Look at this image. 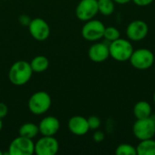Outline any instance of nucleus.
<instances>
[{
  "label": "nucleus",
  "mask_w": 155,
  "mask_h": 155,
  "mask_svg": "<svg viewBox=\"0 0 155 155\" xmlns=\"http://www.w3.org/2000/svg\"><path fill=\"white\" fill-rule=\"evenodd\" d=\"M150 118L155 123V114H151V115H150Z\"/></svg>",
  "instance_id": "cd10ccee"
},
{
  "label": "nucleus",
  "mask_w": 155,
  "mask_h": 155,
  "mask_svg": "<svg viewBox=\"0 0 155 155\" xmlns=\"http://www.w3.org/2000/svg\"><path fill=\"white\" fill-rule=\"evenodd\" d=\"M116 155H137L136 147L129 143H122L116 147Z\"/></svg>",
  "instance_id": "aec40b11"
},
{
  "label": "nucleus",
  "mask_w": 155,
  "mask_h": 155,
  "mask_svg": "<svg viewBox=\"0 0 155 155\" xmlns=\"http://www.w3.org/2000/svg\"><path fill=\"white\" fill-rule=\"evenodd\" d=\"M8 114V107L5 103L0 102V119L5 118Z\"/></svg>",
  "instance_id": "b1692460"
},
{
  "label": "nucleus",
  "mask_w": 155,
  "mask_h": 155,
  "mask_svg": "<svg viewBox=\"0 0 155 155\" xmlns=\"http://www.w3.org/2000/svg\"><path fill=\"white\" fill-rule=\"evenodd\" d=\"M153 102L155 103V93L153 94Z\"/></svg>",
  "instance_id": "c756f323"
},
{
  "label": "nucleus",
  "mask_w": 155,
  "mask_h": 155,
  "mask_svg": "<svg viewBox=\"0 0 155 155\" xmlns=\"http://www.w3.org/2000/svg\"><path fill=\"white\" fill-rule=\"evenodd\" d=\"M2 128H3V123H2V119H0V132L2 131Z\"/></svg>",
  "instance_id": "c85d7f7f"
},
{
  "label": "nucleus",
  "mask_w": 155,
  "mask_h": 155,
  "mask_svg": "<svg viewBox=\"0 0 155 155\" xmlns=\"http://www.w3.org/2000/svg\"><path fill=\"white\" fill-rule=\"evenodd\" d=\"M134 52L133 45L129 40L118 38L109 45L110 56L118 62H125L130 59Z\"/></svg>",
  "instance_id": "f03ea898"
},
{
  "label": "nucleus",
  "mask_w": 155,
  "mask_h": 155,
  "mask_svg": "<svg viewBox=\"0 0 155 155\" xmlns=\"http://www.w3.org/2000/svg\"><path fill=\"white\" fill-rule=\"evenodd\" d=\"M129 61L134 68L137 70H147L154 63V54L147 48H139L134 50Z\"/></svg>",
  "instance_id": "20e7f679"
},
{
  "label": "nucleus",
  "mask_w": 155,
  "mask_h": 155,
  "mask_svg": "<svg viewBox=\"0 0 155 155\" xmlns=\"http://www.w3.org/2000/svg\"><path fill=\"white\" fill-rule=\"evenodd\" d=\"M98 13L97 0H81L75 8L76 17L83 22L93 19Z\"/></svg>",
  "instance_id": "6e6552de"
},
{
  "label": "nucleus",
  "mask_w": 155,
  "mask_h": 155,
  "mask_svg": "<svg viewBox=\"0 0 155 155\" xmlns=\"http://www.w3.org/2000/svg\"><path fill=\"white\" fill-rule=\"evenodd\" d=\"M35 153V143L23 136L15 138L9 144V155H32Z\"/></svg>",
  "instance_id": "0eeeda50"
},
{
  "label": "nucleus",
  "mask_w": 155,
  "mask_h": 155,
  "mask_svg": "<svg viewBox=\"0 0 155 155\" xmlns=\"http://www.w3.org/2000/svg\"><path fill=\"white\" fill-rule=\"evenodd\" d=\"M4 1H5V0H4Z\"/></svg>",
  "instance_id": "473e14b6"
},
{
  "label": "nucleus",
  "mask_w": 155,
  "mask_h": 155,
  "mask_svg": "<svg viewBox=\"0 0 155 155\" xmlns=\"http://www.w3.org/2000/svg\"><path fill=\"white\" fill-rule=\"evenodd\" d=\"M104 138H105V135L102 131L95 130V132L93 135V139L95 143H102L104 140Z\"/></svg>",
  "instance_id": "5701e85b"
},
{
  "label": "nucleus",
  "mask_w": 155,
  "mask_h": 155,
  "mask_svg": "<svg viewBox=\"0 0 155 155\" xmlns=\"http://www.w3.org/2000/svg\"><path fill=\"white\" fill-rule=\"evenodd\" d=\"M98 11L104 15H111L114 11V0H97Z\"/></svg>",
  "instance_id": "6ab92c4d"
},
{
  "label": "nucleus",
  "mask_w": 155,
  "mask_h": 155,
  "mask_svg": "<svg viewBox=\"0 0 155 155\" xmlns=\"http://www.w3.org/2000/svg\"><path fill=\"white\" fill-rule=\"evenodd\" d=\"M33 73L30 63L19 60L11 65L8 72V78L12 84L21 86L30 81Z\"/></svg>",
  "instance_id": "f257e3e1"
},
{
  "label": "nucleus",
  "mask_w": 155,
  "mask_h": 155,
  "mask_svg": "<svg viewBox=\"0 0 155 155\" xmlns=\"http://www.w3.org/2000/svg\"><path fill=\"white\" fill-rule=\"evenodd\" d=\"M30 65L34 73H43L49 67V60L44 55H37L31 60Z\"/></svg>",
  "instance_id": "a211bd4d"
},
{
  "label": "nucleus",
  "mask_w": 155,
  "mask_h": 155,
  "mask_svg": "<svg viewBox=\"0 0 155 155\" xmlns=\"http://www.w3.org/2000/svg\"><path fill=\"white\" fill-rule=\"evenodd\" d=\"M154 71H155V66H154Z\"/></svg>",
  "instance_id": "2f4dec72"
},
{
  "label": "nucleus",
  "mask_w": 155,
  "mask_h": 155,
  "mask_svg": "<svg viewBox=\"0 0 155 155\" xmlns=\"http://www.w3.org/2000/svg\"><path fill=\"white\" fill-rule=\"evenodd\" d=\"M27 26L31 36L36 41H45L50 35V26L43 18L32 19Z\"/></svg>",
  "instance_id": "1a4fd4ad"
},
{
  "label": "nucleus",
  "mask_w": 155,
  "mask_h": 155,
  "mask_svg": "<svg viewBox=\"0 0 155 155\" xmlns=\"http://www.w3.org/2000/svg\"><path fill=\"white\" fill-rule=\"evenodd\" d=\"M152 114V106L146 101H139L134 104V115L136 119H143L150 117Z\"/></svg>",
  "instance_id": "2eb2a0df"
},
{
  "label": "nucleus",
  "mask_w": 155,
  "mask_h": 155,
  "mask_svg": "<svg viewBox=\"0 0 155 155\" xmlns=\"http://www.w3.org/2000/svg\"><path fill=\"white\" fill-rule=\"evenodd\" d=\"M68 129L76 136L85 135L90 130L87 118L81 115H74L71 117L68 121Z\"/></svg>",
  "instance_id": "4468645a"
},
{
  "label": "nucleus",
  "mask_w": 155,
  "mask_h": 155,
  "mask_svg": "<svg viewBox=\"0 0 155 155\" xmlns=\"http://www.w3.org/2000/svg\"><path fill=\"white\" fill-rule=\"evenodd\" d=\"M130 1H132V0H114V2L118 5H125V4L129 3Z\"/></svg>",
  "instance_id": "bb28decb"
},
{
  "label": "nucleus",
  "mask_w": 155,
  "mask_h": 155,
  "mask_svg": "<svg viewBox=\"0 0 155 155\" xmlns=\"http://www.w3.org/2000/svg\"><path fill=\"white\" fill-rule=\"evenodd\" d=\"M51 104V96L45 91L35 92L28 100V108L30 112L35 115H42L45 114L50 109Z\"/></svg>",
  "instance_id": "7ed1b4c3"
},
{
  "label": "nucleus",
  "mask_w": 155,
  "mask_h": 155,
  "mask_svg": "<svg viewBox=\"0 0 155 155\" xmlns=\"http://www.w3.org/2000/svg\"><path fill=\"white\" fill-rule=\"evenodd\" d=\"M2 154H3V152H2V151L0 150V155H2Z\"/></svg>",
  "instance_id": "7c9ffc66"
},
{
  "label": "nucleus",
  "mask_w": 155,
  "mask_h": 155,
  "mask_svg": "<svg viewBox=\"0 0 155 155\" xmlns=\"http://www.w3.org/2000/svg\"><path fill=\"white\" fill-rule=\"evenodd\" d=\"M19 21H20V23H21L22 25H28L31 20H30V19L28 18V16H26V15H21V16L19 17Z\"/></svg>",
  "instance_id": "a878e982"
},
{
  "label": "nucleus",
  "mask_w": 155,
  "mask_h": 155,
  "mask_svg": "<svg viewBox=\"0 0 155 155\" xmlns=\"http://www.w3.org/2000/svg\"><path fill=\"white\" fill-rule=\"evenodd\" d=\"M87 122H88V125L90 130H98V128L101 126V120L98 116L95 115H92L90 117L87 118Z\"/></svg>",
  "instance_id": "4be33fe9"
},
{
  "label": "nucleus",
  "mask_w": 155,
  "mask_h": 155,
  "mask_svg": "<svg viewBox=\"0 0 155 155\" xmlns=\"http://www.w3.org/2000/svg\"><path fill=\"white\" fill-rule=\"evenodd\" d=\"M38 128L43 136H54L60 129V122L55 116H46L40 121Z\"/></svg>",
  "instance_id": "ddd939ff"
},
{
  "label": "nucleus",
  "mask_w": 155,
  "mask_h": 155,
  "mask_svg": "<svg viewBox=\"0 0 155 155\" xmlns=\"http://www.w3.org/2000/svg\"><path fill=\"white\" fill-rule=\"evenodd\" d=\"M120 35H121V33L116 27L108 26V27H105V29H104V37L109 42H113V41L120 38Z\"/></svg>",
  "instance_id": "412c9836"
},
{
  "label": "nucleus",
  "mask_w": 155,
  "mask_h": 155,
  "mask_svg": "<svg viewBox=\"0 0 155 155\" xmlns=\"http://www.w3.org/2000/svg\"><path fill=\"white\" fill-rule=\"evenodd\" d=\"M132 1H134V3L138 6H147L153 2V0H132Z\"/></svg>",
  "instance_id": "393cba45"
},
{
  "label": "nucleus",
  "mask_w": 155,
  "mask_h": 155,
  "mask_svg": "<svg viewBox=\"0 0 155 155\" xmlns=\"http://www.w3.org/2000/svg\"><path fill=\"white\" fill-rule=\"evenodd\" d=\"M137 155H155V140L147 139L141 141L136 146Z\"/></svg>",
  "instance_id": "f3484780"
},
{
  "label": "nucleus",
  "mask_w": 155,
  "mask_h": 155,
  "mask_svg": "<svg viewBox=\"0 0 155 155\" xmlns=\"http://www.w3.org/2000/svg\"><path fill=\"white\" fill-rule=\"evenodd\" d=\"M133 133L140 141L152 139L155 136V123L150 117L137 119L134 124Z\"/></svg>",
  "instance_id": "39448f33"
},
{
  "label": "nucleus",
  "mask_w": 155,
  "mask_h": 155,
  "mask_svg": "<svg viewBox=\"0 0 155 155\" xmlns=\"http://www.w3.org/2000/svg\"><path fill=\"white\" fill-rule=\"evenodd\" d=\"M149 32V26L143 20H134L131 22L126 28V35L131 41L139 42L143 40Z\"/></svg>",
  "instance_id": "9b49d317"
},
{
  "label": "nucleus",
  "mask_w": 155,
  "mask_h": 155,
  "mask_svg": "<svg viewBox=\"0 0 155 155\" xmlns=\"http://www.w3.org/2000/svg\"><path fill=\"white\" fill-rule=\"evenodd\" d=\"M18 134L20 136L33 140L39 134V128L38 125L34 123H25L20 126Z\"/></svg>",
  "instance_id": "dca6fc26"
},
{
  "label": "nucleus",
  "mask_w": 155,
  "mask_h": 155,
  "mask_svg": "<svg viewBox=\"0 0 155 155\" xmlns=\"http://www.w3.org/2000/svg\"><path fill=\"white\" fill-rule=\"evenodd\" d=\"M59 151V143L54 136H43L35 143V153L37 155H55Z\"/></svg>",
  "instance_id": "9d476101"
},
{
  "label": "nucleus",
  "mask_w": 155,
  "mask_h": 155,
  "mask_svg": "<svg viewBox=\"0 0 155 155\" xmlns=\"http://www.w3.org/2000/svg\"><path fill=\"white\" fill-rule=\"evenodd\" d=\"M88 56L94 63H103L110 56L109 45L104 43H94L88 50Z\"/></svg>",
  "instance_id": "f8f14e48"
},
{
  "label": "nucleus",
  "mask_w": 155,
  "mask_h": 155,
  "mask_svg": "<svg viewBox=\"0 0 155 155\" xmlns=\"http://www.w3.org/2000/svg\"><path fill=\"white\" fill-rule=\"evenodd\" d=\"M105 26L103 22L96 19L86 21L82 27V36L90 42H95L104 37Z\"/></svg>",
  "instance_id": "423d86ee"
}]
</instances>
